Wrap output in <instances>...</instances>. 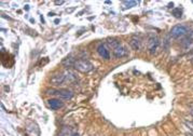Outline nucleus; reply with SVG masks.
Returning a JSON list of instances; mask_svg holds the SVG:
<instances>
[{
	"label": "nucleus",
	"instance_id": "obj_10",
	"mask_svg": "<svg viewBox=\"0 0 193 136\" xmlns=\"http://www.w3.org/2000/svg\"><path fill=\"white\" fill-rule=\"evenodd\" d=\"M181 47L184 50H192L193 49V40L188 37H186L185 39H182L181 41Z\"/></svg>",
	"mask_w": 193,
	"mask_h": 136
},
{
	"label": "nucleus",
	"instance_id": "obj_8",
	"mask_svg": "<svg viewBox=\"0 0 193 136\" xmlns=\"http://www.w3.org/2000/svg\"><path fill=\"white\" fill-rule=\"evenodd\" d=\"M127 54H129V51H127V49L124 47V45H119L117 49L113 50V55L117 58L124 57V56H126Z\"/></svg>",
	"mask_w": 193,
	"mask_h": 136
},
{
	"label": "nucleus",
	"instance_id": "obj_25",
	"mask_svg": "<svg viewBox=\"0 0 193 136\" xmlns=\"http://www.w3.org/2000/svg\"><path fill=\"white\" fill-rule=\"evenodd\" d=\"M72 136H79V134H78V133H74V134H73Z\"/></svg>",
	"mask_w": 193,
	"mask_h": 136
},
{
	"label": "nucleus",
	"instance_id": "obj_5",
	"mask_svg": "<svg viewBox=\"0 0 193 136\" xmlns=\"http://www.w3.org/2000/svg\"><path fill=\"white\" fill-rule=\"evenodd\" d=\"M97 52L105 60H109L110 58V52H109V47L107 45V43H101L99 47L97 48Z\"/></svg>",
	"mask_w": 193,
	"mask_h": 136
},
{
	"label": "nucleus",
	"instance_id": "obj_17",
	"mask_svg": "<svg viewBox=\"0 0 193 136\" xmlns=\"http://www.w3.org/2000/svg\"><path fill=\"white\" fill-rule=\"evenodd\" d=\"M185 124L191 130V132H193V122H192V121H186Z\"/></svg>",
	"mask_w": 193,
	"mask_h": 136
},
{
	"label": "nucleus",
	"instance_id": "obj_4",
	"mask_svg": "<svg viewBox=\"0 0 193 136\" xmlns=\"http://www.w3.org/2000/svg\"><path fill=\"white\" fill-rule=\"evenodd\" d=\"M48 94H51V95H55L56 97H60V98L63 99H70L71 97L73 96V93L69 90H55V89H49Z\"/></svg>",
	"mask_w": 193,
	"mask_h": 136
},
{
	"label": "nucleus",
	"instance_id": "obj_26",
	"mask_svg": "<svg viewBox=\"0 0 193 136\" xmlns=\"http://www.w3.org/2000/svg\"><path fill=\"white\" fill-rule=\"evenodd\" d=\"M191 63H192V64H193V58H192V60H191Z\"/></svg>",
	"mask_w": 193,
	"mask_h": 136
},
{
	"label": "nucleus",
	"instance_id": "obj_2",
	"mask_svg": "<svg viewBox=\"0 0 193 136\" xmlns=\"http://www.w3.org/2000/svg\"><path fill=\"white\" fill-rule=\"evenodd\" d=\"M73 68L82 73H86L93 69V65L86 60H76L73 64Z\"/></svg>",
	"mask_w": 193,
	"mask_h": 136
},
{
	"label": "nucleus",
	"instance_id": "obj_27",
	"mask_svg": "<svg viewBox=\"0 0 193 136\" xmlns=\"http://www.w3.org/2000/svg\"><path fill=\"white\" fill-rule=\"evenodd\" d=\"M192 2H193V1H192Z\"/></svg>",
	"mask_w": 193,
	"mask_h": 136
},
{
	"label": "nucleus",
	"instance_id": "obj_18",
	"mask_svg": "<svg viewBox=\"0 0 193 136\" xmlns=\"http://www.w3.org/2000/svg\"><path fill=\"white\" fill-rule=\"evenodd\" d=\"M163 44H164V49L166 50V49L168 48V41H167V36L165 37V39H164V42H163Z\"/></svg>",
	"mask_w": 193,
	"mask_h": 136
},
{
	"label": "nucleus",
	"instance_id": "obj_13",
	"mask_svg": "<svg viewBox=\"0 0 193 136\" xmlns=\"http://www.w3.org/2000/svg\"><path fill=\"white\" fill-rule=\"evenodd\" d=\"M74 62H76V60H73L71 56H69V57H67L66 60H64L62 62V64H63L65 67H73Z\"/></svg>",
	"mask_w": 193,
	"mask_h": 136
},
{
	"label": "nucleus",
	"instance_id": "obj_14",
	"mask_svg": "<svg viewBox=\"0 0 193 136\" xmlns=\"http://www.w3.org/2000/svg\"><path fill=\"white\" fill-rule=\"evenodd\" d=\"M64 73H65V76H66V81H73L76 79V74H74L72 71L67 70V71H65Z\"/></svg>",
	"mask_w": 193,
	"mask_h": 136
},
{
	"label": "nucleus",
	"instance_id": "obj_21",
	"mask_svg": "<svg viewBox=\"0 0 193 136\" xmlns=\"http://www.w3.org/2000/svg\"><path fill=\"white\" fill-rule=\"evenodd\" d=\"M186 136H193V132H188L187 134H186Z\"/></svg>",
	"mask_w": 193,
	"mask_h": 136
},
{
	"label": "nucleus",
	"instance_id": "obj_23",
	"mask_svg": "<svg viewBox=\"0 0 193 136\" xmlns=\"http://www.w3.org/2000/svg\"><path fill=\"white\" fill-rule=\"evenodd\" d=\"M189 54H190V55H193V49H192V50H191L190 52H189Z\"/></svg>",
	"mask_w": 193,
	"mask_h": 136
},
{
	"label": "nucleus",
	"instance_id": "obj_11",
	"mask_svg": "<svg viewBox=\"0 0 193 136\" xmlns=\"http://www.w3.org/2000/svg\"><path fill=\"white\" fill-rule=\"evenodd\" d=\"M73 134L74 133L71 128H69V126H64V128L62 129V131L58 136H72Z\"/></svg>",
	"mask_w": 193,
	"mask_h": 136
},
{
	"label": "nucleus",
	"instance_id": "obj_9",
	"mask_svg": "<svg viewBox=\"0 0 193 136\" xmlns=\"http://www.w3.org/2000/svg\"><path fill=\"white\" fill-rule=\"evenodd\" d=\"M66 81V76H65V73H57V74H54L53 77H52L51 79V82L53 84H57V85H60L63 82Z\"/></svg>",
	"mask_w": 193,
	"mask_h": 136
},
{
	"label": "nucleus",
	"instance_id": "obj_24",
	"mask_svg": "<svg viewBox=\"0 0 193 136\" xmlns=\"http://www.w3.org/2000/svg\"><path fill=\"white\" fill-rule=\"evenodd\" d=\"M49 15H50V16H54V13L51 12V13H49Z\"/></svg>",
	"mask_w": 193,
	"mask_h": 136
},
{
	"label": "nucleus",
	"instance_id": "obj_20",
	"mask_svg": "<svg viewBox=\"0 0 193 136\" xmlns=\"http://www.w3.org/2000/svg\"><path fill=\"white\" fill-rule=\"evenodd\" d=\"M65 1H63V0H61V1H55V4H57V5H61V4H63Z\"/></svg>",
	"mask_w": 193,
	"mask_h": 136
},
{
	"label": "nucleus",
	"instance_id": "obj_1",
	"mask_svg": "<svg viewBox=\"0 0 193 136\" xmlns=\"http://www.w3.org/2000/svg\"><path fill=\"white\" fill-rule=\"evenodd\" d=\"M188 34H189V27L187 25H182V24L174 26V27L171 29V31H169L171 37L175 38V39L182 38V37H185V36H187Z\"/></svg>",
	"mask_w": 193,
	"mask_h": 136
},
{
	"label": "nucleus",
	"instance_id": "obj_3",
	"mask_svg": "<svg viewBox=\"0 0 193 136\" xmlns=\"http://www.w3.org/2000/svg\"><path fill=\"white\" fill-rule=\"evenodd\" d=\"M161 47V40L158 36H150L147 42V48L150 54H155L160 50Z\"/></svg>",
	"mask_w": 193,
	"mask_h": 136
},
{
	"label": "nucleus",
	"instance_id": "obj_15",
	"mask_svg": "<svg viewBox=\"0 0 193 136\" xmlns=\"http://www.w3.org/2000/svg\"><path fill=\"white\" fill-rule=\"evenodd\" d=\"M173 15H174L175 17H181V15H182V9L181 8H178V9L173 10Z\"/></svg>",
	"mask_w": 193,
	"mask_h": 136
},
{
	"label": "nucleus",
	"instance_id": "obj_6",
	"mask_svg": "<svg viewBox=\"0 0 193 136\" xmlns=\"http://www.w3.org/2000/svg\"><path fill=\"white\" fill-rule=\"evenodd\" d=\"M129 45H130V48H132L133 50L140 51V50H141V47H142L141 39H140L139 37H137V36L132 37V38H130V40H129Z\"/></svg>",
	"mask_w": 193,
	"mask_h": 136
},
{
	"label": "nucleus",
	"instance_id": "obj_16",
	"mask_svg": "<svg viewBox=\"0 0 193 136\" xmlns=\"http://www.w3.org/2000/svg\"><path fill=\"white\" fill-rule=\"evenodd\" d=\"M137 4V2L136 1H124L123 2V5H126L125 8L126 9H129V8H132V6H135ZM124 8V9H125Z\"/></svg>",
	"mask_w": 193,
	"mask_h": 136
},
{
	"label": "nucleus",
	"instance_id": "obj_19",
	"mask_svg": "<svg viewBox=\"0 0 193 136\" xmlns=\"http://www.w3.org/2000/svg\"><path fill=\"white\" fill-rule=\"evenodd\" d=\"M187 37H188V38H190V39H192V40H193V31H190V32H189V34L187 35Z\"/></svg>",
	"mask_w": 193,
	"mask_h": 136
},
{
	"label": "nucleus",
	"instance_id": "obj_22",
	"mask_svg": "<svg viewBox=\"0 0 193 136\" xmlns=\"http://www.w3.org/2000/svg\"><path fill=\"white\" fill-rule=\"evenodd\" d=\"M173 5H174V3H173V2H171V3H169V4H168V8H173Z\"/></svg>",
	"mask_w": 193,
	"mask_h": 136
},
{
	"label": "nucleus",
	"instance_id": "obj_7",
	"mask_svg": "<svg viewBox=\"0 0 193 136\" xmlns=\"http://www.w3.org/2000/svg\"><path fill=\"white\" fill-rule=\"evenodd\" d=\"M48 106H49V108H51L53 110H58L64 107V103L61 102L58 98H51L48 100Z\"/></svg>",
	"mask_w": 193,
	"mask_h": 136
},
{
	"label": "nucleus",
	"instance_id": "obj_12",
	"mask_svg": "<svg viewBox=\"0 0 193 136\" xmlns=\"http://www.w3.org/2000/svg\"><path fill=\"white\" fill-rule=\"evenodd\" d=\"M107 43L109 44V47L111 48V49H117L118 47H119V45H121L120 44V41L118 40V39H116V38H109L107 40Z\"/></svg>",
	"mask_w": 193,
	"mask_h": 136
}]
</instances>
